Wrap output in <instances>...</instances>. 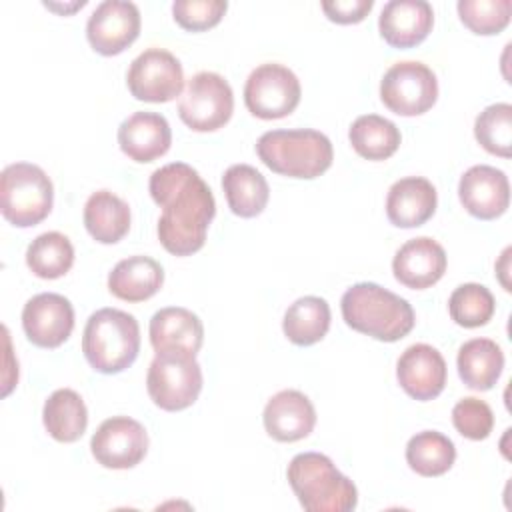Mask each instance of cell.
Returning <instances> with one entry per match:
<instances>
[{"label": "cell", "instance_id": "7402d4cb", "mask_svg": "<svg viewBox=\"0 0 512 512\" xmlns=\"http://www.w3.org/2000/svg\"><path fill=\"white\" fill-rule=\"evenodd\" d=\"M438 204L436 188L422 176L396 180L386 194V216L398 228H416L428 222Z\"/></svg>", "mask_w": 512, "mask_h": 512}, {"label": "cell", "instance_id": "484cf974", "mask_svg": "<svg viewBox=\"0 0 512 512\" xmlns=\"http://www.w3.org/2000/svg\"><path fill=\"white\" fill-rule=\"evenodd\" d=\"M222 190L228 208L240 218L262 214L270 198L266 178L250 164H232L222 176Z\"/></svg>", "mask_w": 512, "mask_h": 512}, {"label": "cell", "instance_id": "d6a6232c", "mask_svg": "<svg viewBox=\"0 0 512 512\" xmlns=\"http://www.w3.org/2000/svg\"><path fill=\"white\" fill-rule=\"evenodd\" d=\"M474 136L478 144L502 158L512 154V106L508 102H496L486 106L474 122Z\"/></svg>", "mask_w": 512, "mask_h": 512}, {"label": "cell", "instance_id": "7c38bea8", "mask_svg": "<svg viewBox=\"0 0 512 512\" xmlns=\"http://www.w3.org/2000/svg\"><path fill=\"white\" fill-rule=\"evenodd\" d=\"M90 450L100 466L128 470L144 460L148 452V432L130 416H112L92 434Z\"/></svg>", "mask_w": 512, "mask_h": 512}, {"label": "cell", "instance_id": "52a82bcc", "mask_svg": "<svg viewBox=\"0 0 512 512\" xmlns=\"http://www.w3.org/2000/svg\"><path fill=\"white\" fill-rule=\"evenodd\" d=\"M146 388L158 408L184 410L196 402L202 390V368L192 354L160 352L148 366Z\"/></svg>", "mask_w": 512, "mask_h": 512}, {"label": "cell", "instance_id": "f1b7e54d", "mask_svg": "<svg viewBox=\"0 0 512 512\" xmlns=\"http://www.w3.org/2000/svg\"><path fill=\"white\" fill-rule=\"evenodd\" d=\"M348 138L358 156L374 162L390 158L402 140L398 126L378 114L358 116L348 130Z\"/></svg>", "mask_w": 512, "mask_h": 512}, {"label": "cell", "instance_id": "8fae6325", "mask_svg": "<svg viewBox=\"0 0 512 512\" xmlns=\"http://www.w3.org/2000/svg\"><path fill=\"white\" fill-rule=\"evenodd\" d=\"M130 94L142 102H170L182 94L184 70L180 60L164 48L138 54L126 74Z\"/></svg>", "mask_w": 512, "mask_h": 512}, {"label": "cell", "instance_id": "e575fe53", "mask_svg": "<svg viewBox=\"0 0 512 512\" xmlns=\"http://www.w3.org/2000/svg\"><path fill=\"white\" fill-rule=\"evenodd\" d=\"M452 424L464 438L484 440L494 428V412L484 400L466 396L452 408Z\"/></svg>", "mask_w": 512, "mask_h": 512}, {"label": "cell", "instance_id": "1f68e13d", "mask_svg": "<svg viewBox=\"0 0 512 512\" xmlns=\"http://www.w3.org/2000/svg\"><path fill=\"white\" fill-rule=\"evenodd\" d=\"M496 300L492 292L476 282L460 284L454 288L448 300L450 318L464 328H480L488 324L494 316Z\"/></svg>", "mask_w": 512, "mask_h": 512}, {"label": "cell", "instance_id": "f546056e", "mask_svg": "<svg viewBox=\"0 0 512 512\" xmlns=\"http://www.w3.org/2000/svg\"><path fill=\"white\" fill-rule=\"evenodd\" d=\"M456 460L454 442L436 430L414 434L406 444L408 466L426 478L446 474Z\"/></svg>", "mask_w": 512, "mask_h": 512}, {"label": "cell", "instance_id": "7a4b0ae2", "mask_svg": "<svg viewBox=\"0 0 512 512\" xmlns=\"http://www.w3.org/2000/svg\"><path fill=\"white\" fill-rule=\"evenodd\" d=\"M344 322L374 340L396 342L404 338L416 322L408 300L374 282H358L350 286L342 300Z\"/></svg>", "mask_w": 512, "mask_h": 512}, {"label": "cell", "instance_id": "836d02e7", "mask_svg": "<svg viewBox=\"0 0 512 512\" xmlns=\"http://www.w3.org/2000/svg\"><path fill=\"white\" fill-rule=\"evenodd\" d=\"M456 8L462 24L482 36L502 32L512 16L510 0H460Z\"/></svg>", "mask_w": 512, "mask_h": 512}, {"label": "cell", "instance_id": "5b68a950", "mask_svg": "<svg viewBox=\"0 0 512 512\" xmlns=\"http://www.w3.org/2000/svg\"><path fill=\"white\" fill-rule=\"evenodd\" d=\"M82 352L100 374L126 370L140 352V326L136 318L118 308L96 310L84 326Z\"/></svg>", "mask_w": 512, "mask_h": 512}, {"label": "cell", "instance_id": "d590c367", "mask_svg": "<svg viewBox=\"0 0 512 512\" xmlns=\"http://www.w3.org/2000/svg\"><path fill=\"white\" fill-rule=\"evenodd\" d=\"M228 10L224 0H176L172 14L178 26L190 32H204L214 28Z\"/></svg>", "mask_w": 512, "mask_h": 512}, {"label": "cell", "instance_id": "d4e9b609", "mask_svg": "<svg viewBox=\"0 0 512 512\" xmlns=\"http://www.w3.org/2000/svg\"><path fill=\"white\" fill-rule=\"evenodd\" d=\"M456 366L468 388L486 392L494 388L504 370V352L490 338H472L460 346Z\"/></svg>", "mask_w": 512, "mask_h": 512}, {"label": "cell", "instance_id": "3957f363", "mask_svg": "<svg viewBox=\"0 0 512 512\" xmlns=\"http://www.w3.org/2000/svg\"><path fill=\"white\" fill-rule=\"evenodd\" d=\"M256 154L272 172L300 180L318 178L334 158L330 138L312 128L264 132L256 142Z\"/></svg>", "mask_w": 512, "mask_h": 512}, {"label": "cell", "instance_id": "8992f818", "mask_svg": "<svg viewBox=\"0 0 512 512\" xmlns=\"http://www.w3.org/2000/svg\"><path fill=\"white\" fill-rule=\"evenodd\" d=\"M54 186L48 174L30 162L8 164L0 174L2 216L18 228L40 224L52 210Z\"/></svg>", "mask_w": 512, "mask_h": 512}, {"label": "cell", "instance_id": "44dd1931", "mask_svg": "<svg viewBox=\"0 0 512 512\" xmlns=\"http://www.w3.org/2000/svg\"><path fill=\"white\" fill-rule=\"evenodd\" d=\"M118 144L130 160L152 162L170 150L172 130L162 114L134 112L120 124Z\"/></svg>", "mask_w": 512, "mask_h": 512}, {"label": "cell", "instance_id": "ffe728a7", "mask_svg": "<svg viewBox=\"0 0 512 512\" xmlns=\"http://www.w3.org/2000/svg\"><path fill=\"white\" fill-rule=\"evenodd\" d=\"M148 332L150 344L156 354L176 352L196 356L204 342L202 320L192 310L180 306H168L158 310L150 318Z\"/></svg>", "mask_w": 512, "mask_h": 512}, {"label": "cell", "instance_id": "4316f807", "mask_svg": "<svg viewBox=\"0 0 512 512\" xmlns=\"http://www.w3.org/2000/svg\"><path fill=\"white\" fill-rule=\"evenodd\" d=\"M42 422L48 434L64 444L82 438L88 426V410L78 392L72 388L54 390L42 408Z\"/></svg>", "mask_w": 512, "mask_h": 512}, {"label": "cell", "instance_id": "2e32d148", "mask_svg": "<svg viewBox=\"0 0 512 512\" xmlns=\"http://www.w3.org/2000/svg\"><path fill=\"white\" fill-rule=\"evenodd\" d=\"M446 360L430 344L408 346L396 364V378L402 390L414 400L426 402L436 396L446 386Z\"/></svg>", "mask_w": 512, "mask_h": 512}, {"label": "cell", "instance_id": "5bb4252c", "mask_svg": "<svg viewBox=\"0 0 512 512\" xmlns=\"http://www.w3.org/2000/svg\"><path fill=\"white\" fill-rule=\"evenodd\" d=\"M22 328L32 344L58 348L74 330V308L62 294H36L22 308Z\"/></svg>", "mask_w": 512, "mask_h": 512}, {"label": "cell", "instance_id": "4dcf8cb0", "mask_svg": "<svg viewBox=\"0 0 512 512\" xmlns=\"http://www.w3.org/2000/svg\"><path fill=\"white\" fill-rule=\"evenodd\" d=\"M26 264L38 278H60L74 264V246L62 232H44L30 242Z\"/></svg>", "mask_w": 512, "mask_h": 512}, {"label": "cell", "instance_id": "9a60e30c", "mask_svg": "<svg viewBox=\"0 0 512 512\" xmlns=\"http://www.w3.org/2000/svg\"><path fill=\"white\" fill-rule=\"evenodd\" d=\"M458 198L468 214L478 220H494L508 210V176L488 164L468 168L458 182Z\"/></svg>", "mask_w": 512, "mask_h": 512}, {"label": "cell", "instance_id": "74e56055", "mask_svg": "<svg viewBox=\"0 0 512 512\" xmlns=\"http://www.w3.org/2000/svg\"><path fill=\"white\" fill-rule=\"evenodd\" d=\"M510 254H512V248L508 246V248H504L500 260L496 262V274H498V280H500V284H502V288H504L506 292L512 290V288H510V280H508V272H510Z\"/></svg>", "mask_w": 512, "mask_h": 512}, {"label": "cell", "instance_id": "4fadbf2b", "mask_svg": "<svg viewBox=\"0 0 512 512\" xmlns=\"http://www.w3.org/2000/svg\"><path fill=\"white\" fill-rule=\"evenodd\" d=\"M140 34V10L128 0H104L86 22V38L102 56L124 52Z\"/></svg>", "mask_w": 512, "mask_h": 512}, {"label": "cell", "instance_id": "603a6c76", "mask_svg": "<svg viewBox=\"0 0 512 512\" xmlns=\"http://www.w3.org/2000/svg\"><path fill=\"white\" fill-rule=\"evenodd\" d=\"M164 284L162 266L150 256H128L108 274V290L124 302H144Z\"/></svg>", "mask_w": 512, "mask_h": 512}, {"label": "cell", "instance_id": "6da1fadb", "mask_svg": "<svg viewBox=\"0 0 512 512\" xmlns=\"http://www.w3.org/2000/svg\"><path fill=\"white\" fill-rule=\"evenodd\" d=\"M148 190L162 208L158 240L174 256H190L206 242L216 214V200L202 176L184 162H170L152 172Z\"/></svg>", "mask_w": 512, "mask_h": 512}, {"label": "cell", "instance_id": "ac0fdd59", "mask_svg": "<svg viewBox=\"0 0 512 512\" xmlns=\"http://www.w3.org/2000/svg\"><path fill=\"white\" fill-rule=\"evenodd\" d=\"M264 428L278 442H296L306 438L316 426V410L300 390H280L264 406Z\"/></svg>", "mask_w": 512, "mask_h": 512}, {"label": "cell", "instance_id": "8d00e7d4", "mask_svg": "<svg viewBox=\"0 0 512 512\" xmlns=\"http://www.w3.org/2000/svg\"><path fill=\"white\" fill-rule=\"evenodd\" d=\"M320 6L328 20L336 24H356L366 18L374 0H324Z\"/></svg>", "mask_w": 512, "mask_h": 512}, {"label": "cell", "instance_id": "e0dca14e", "mask_svg": "<svg viewBox=\"0 0 512 512\" xmlns=\"http://www.w3.org/2000/svg\"><path fill=\"white\" fill-rule=\"evenodd\" d=\"M446 264L444 248L428 236H418L398 248L392 260V272L402 286L426 290L444 276Z\"/></svg>", "mask_w": 512, "mask_h": 512}, {"label": "cell", "instance_id": "277c9868", "mask_svg": "<svg viewBox=\"0 0 512 512\" xmlns=\"http://www.w3.org/2000/svg\"><path fill=\"white\" fill-rule=\"evenodd\" d=\"M300 506L308 512H348L358 504L354 482L320 452L296 454L286 470Z\"/></svg>", "mask_w": 512, "mask_h": 512}, {"label": "cell", "instance_id": "83f0119b", "mask_svg": "<svg viewBox=\"0 0 512 512\" xmlns=\"http://www.w3.org/2000/svg\"><path fill=\"white\" fill-rule=\"evenodd\" d=\"M330 328V306L320 296H302L294 300L282 320L284 336L296 346L320 342Z\"/></svg>", "mask_w": 512, "mask_h": 512}, {"label": "cell", "instance_id": "9c48e42d", "mask_svg": "<svg viewBox=\"0 0 512 512\" xmlns=\"http://www.w3.org/2000/svg\"><path fill=\"white\" fill-rule=\"evenodd\" d=\"M380 100L398 116H420L438 100L436 74L416 60L396 62L380 80Z\"/></svg>", "mask_w": 512, "mask_h": 512}, {"label": "cell", "instance_id": "d6986e66", "mask_svg": "<svg viewBox=\"0 0 512 512\" xmlns=\"http://www.w3.org/2000/svg\"><path fill=\"white\" fill-rule=\"evenodd\" d=\"M434 24V10L426 0H390L378 16V30L386 44L412 48L426 40Z\"/></svg>", "mask_w": 512, "mask_h": 512}, {"label": "cell", "instance_id": "ba28073f", "mask_svg": "<svg viewBox=\"0 0 512 512\" xmlns=\"http://www.w3.org/2000/svg\"><path fill=\"white\" fill-rule=\"evenodd\" d=\"M234 112V94L228 80L216 72L194 74L178 104L182 122L194 132L222 128Z\"/></svg>", "mask_w": 512, "mask_h": 512}, {"label": "cell", "instance_id": "30bf717a", "mask_svg": "<svg viewBox=\"0 0 512 512\" xmlns=\"http://www.w3.org/2000/svg\"><path fill=\"white\" fill-rule=\"evenodd\" d=\"M300 96L298 76L276 62L254 68L244 84V104L250 114L262 120H278L292 114Z\"/></svg>", "mask_w": 512, "mask_h": 512}, {"label": "cell", "instance_id": "cb8c5ba5", "mask_svg": "<svg viewBox=\"0 0 512 512\" xmlns=\"http://www.w3.org/2000/svg\"><path fill=\"white\" fill-rule=\"evenodd\" d=\"M84 226L100 244H116L130 230V206L110 190H96L84 204Z\"/></svg>", "mask_w": 512, "mask_h": 512}]
</instances>
